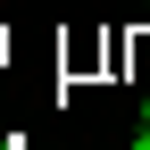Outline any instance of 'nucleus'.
I'll return each mask as SVG.
<instances>
[{"label": "nucleus", "mask_w": 150, "mask_h": 150, "mask_svg": "<svg viewBox=\"0 0 150 150\" xmlns=\"http://www.w3.org/2000/svg\"><path fill=\"white\" fill-rule=\"evenodd\" d=\"M142 125H150V100H142Z\"/></svg>", "instance_id": "f03ea898"}, {"label": "nucleus", "mask_w": 150, "mask_h": 150, "mask_svg": "<svg viewBox=\"0 0 150 150\" xmlns=\"http://www.w3.org/2000/svg\"><path fill=\"white\" fill-rule=\"evenodd\" d=\"M134 150H150V125H134Z\"/></svg>", "instance_id": "f257e3e1"}, {"label": "nucleus", "mask_w": 150, "mask_h": 150, "mask_svg": "<svg viewBox=\"0 0 150 150\" xmlns=\"http://www.w3.org/2000/svg\"><path fill=\"white\" fill-rule=\"evenodd\" d=\"M142 8H150V0H142Z\"/></svg>", "instance_id": "7ed1b4c3"}]
</instances>
